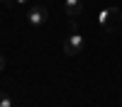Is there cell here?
Listing matches in <instances>:
<instances>
[{
    "label": "cell",
    "mask_w": 122,
    "mask_h": 107,
    "mask_svg": "<svg viewBox=\"0 0 122 107\" xmlns=\"http://www.w3.org/2000/svg\"><path fill=\"white\" fill-rule=\"evenodd\" d=\"M0 3H5V5H10V3H12V0H0Z\"/></svg>",
    "instance_id": "cell-8"
},
{
    "label": "cell",
    "mask_w": 122,
    "mask_h": 107,
    "mask_svg": "<svg viewBox=\"0 0 122 107\" xmlns=\"http://www.w3.org/2000/svg\"><path fill=\"white\" fill-rule=\"evenodd\" d=\"M27 3V0H12V3H10V7H12V5H25Z\"/></svg>",
    "instance_id": "cell-7"
},
{
    "label": "cell",
    "mask_w": 122,
    "mask_h": 107,
    "mask_svg": "<svg viewBox=\"0 0 122 107\" xmlns=\"http://www.w3.org/2000/svg\"><path fill=\"white\" fill-rule=\"evenodd\" d=\"M46 17H49V10H46L44 5H34V7L27 12V22L32 24V27H39V24L46 22Z\"/></svg>",
    "instance_id": "cell-3"
},
{
    "label": "cell",
    "mask_w": 122,
    "mask_h": 107,
    "mask_svg": "<svg viewBox=\"0 0 122 107\" xmlns=\"http://www.w3.org/2000/svg\"><path fill=\"white\" fill-rule=\"evenodd\" d=\"M0 71H5V56L0 54Z\"/></svg>",
    "instance_id": "cell-6"
},
{
    "label": "cell",
    "mask_w": 122,
    "mask_h": 107,
    "mask_svg": "<svg viewBox=\"0 0 122 107\" xmlns=\"http://www.w3.org/2000/svg\"><path fill=\"white\" fill-rule=\"evenodd\" d=\"M98 19H100V24H103L105 32H115V29L122 24V10L115 7V5L112 7H105V10H100Z\"/></svg>",
    "instance_id": "cell-1"
},
{
    "label": "cell",
    "mask_w": 122,
    "mask_h": 107,
    "mask_svg": "<svg viewBox=\"0 0 122 107\" xmlns=\"http://www.w3.org/2000/svg\"><path fill=\"white\" fill-rule=\"evenodd\" d=\"M0 107H12V97L7 93H0Z\"/></svg>",
    "instance_id": "cell-5"
},
{
    "label": "cell",
    "mask_w": 122,
    "mask_h": 107,
    "mask_svg": "<svg viewBox=\"0 0 122 107\" xmlns=\"http://www.w3.org/2000/svg\"><path fill=\"white\" fill-rule=\"evenodd\" d=\"M64 7L71 17H78L83 12V0H64Z\"/></svg>",
    "instance_id": "cell-4"
},
{
    "label": "cell",
    "mask_w": 122,
    "mask_h": 107,
    "mask_svg": "<svg viewBox=\"0 0 122 107\" xmlns=\"http://www.w3.org/2000/svg\"><path fill=\"white\" fill-rule=\"evenodd\" d=\"M83 34L78 32V27H76V22H71V34L64 39V54L66 56H76V54H81L83 51Z\"/></svg>",
    "instance_id": "cell-2"
}]
</instances>
